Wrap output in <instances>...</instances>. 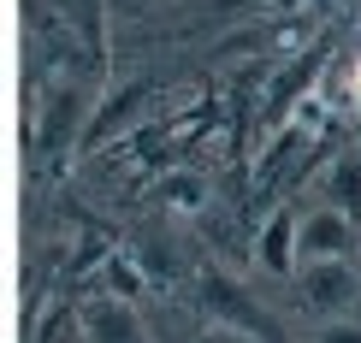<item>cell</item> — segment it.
I'll return each mask as SVG.
<instances>
[{
  "instance_id": "6da1fadb",
  "label": "cell",
  "mask_w": 361,
  "mask_h": 343,
  "mask_svg": "<svg viewBox=\"0 0 361 343\" xmlns=\"http://www.w3.org/2000/svg\"><path fill=\"white\" fill-rule=\"evenodd\" d=\"M296 249H302V266L308 261H350L361 249V225L355 213H343V207H314V213H302V231H296Z\"/></svg>"
},
{
  "instance_id": "7a4b0ae2",
  "label": "cell",
  "mask_w": 361,
  "mask_h": 343,
  "mask_svg": "<svg viewBox=\"0 0 361 343\" xmlns=\"http://www.w3.org/2000/svg\"><path fill=\"white\" fill-rule=\"evenodd\" d=\"M296 278H302L308 308H320V314L343 320V308H350V296H355V273H350V261H308Z\"/></svg>"
},
{
  "instance_id": "3957f363",
  "label": "cell",
  "mask_w": 361,
  "mask_h": 343,
  "mask_svg": "<svg viewBox=\"0 0 361 343\" xmlns=\"http://www.w3.org/2000/svg\"><path fill=\"white\" fill-rule=\"evenodd\" d=\"M296 231H302V213H290V207H279V213L261 225V243H255V255H261L267 273H279V278L302 273V249H296Z\"/></svg>"
},
{
  "instance_id": "277c9868",
  "label": "cell",
  "mask_w": 361,
  "mask_h": 343,
  "mask_svg": "<svg viewBox=\"0 0 361 343\" xmlns=\"http://www.w3.org/2000/svg\"><path fill=\"white\" fill-rule=\"evenodd\" d=\"M83 325H89L95 343H142V332H137V320H130L125 302H95L83 314Z\"/></svg>"
},
{
  "instance_id": "5b68a950",
  "label": "cell",
  "mask_w": 361,
  "mask_h": 343,
  "mask_svg": "<svg viewBox=\"0 0 361 343\" xmlns=\"http://www.w3.org/2000/svg\"><path fill=\"white\" fill-rule=\"evenodd\" d=\"M160 201L178 207V213H195V207H207V177L202 172H166L160 177Z\"/></svg>"
},
{
  "instance_id": "8992f818",
  "label": "cell",
  "mask_w": 361,
  "mask_h": 343,
  "mask_svg": "<svg viewBox=\"0 0 361 343\" xmlns=\"http://www.w3.org/2000/svg\"><path fill=\"white\" fill-rule=\"evenodd\" d=\"M332 207H343V213L361 219V154H350V160L332 166Z\"/></svg>"
},
{
  "instance_id": "52a82bcc",
  "label": "cell",
  "mask_w": 361,
  "mask_h": 343,
  "mask_svg": "<svg viewBox=\"0 0 361 343\" xmlns=\"http://www.w3.org/2000/svg\"><path fill=\"white\" fill-rule=\"evenodd\" d=\"M320 343H361V325H355V320H326Z\"/></svg>"
},
{
  "instance_id": "ba28073f",
  "label": "cell",
  "mask_w": 361,
  "mask_h": 343,
  "mask_svg": "<svg viewBox=\"0 0 361 343\" xmlns=\"http://www.w3.org/2000/svg\"><path fill=\"white\" fill-rule=\"evenodd\" d=\"M202 343H249V337H243V332H225V325H214V332H207Z\"/></svg>"
},
{
  "instance_id": "9c48e42d",
  "label": "cell",
  "mask_w": 361,
  "mask_h": 343,
  "mask_svg": "<svg viewBox=\"0 0 361 343\" xmlns=\"http://www.w3.org/2000/svg\"><path fill=\"white\" fill-rule=\"evenodd\" d=\"M113 278H118V290H125V296H130V290H137V273H130V266H125V261H118V266H113Z\"/></svg>"
}]
</instances>
